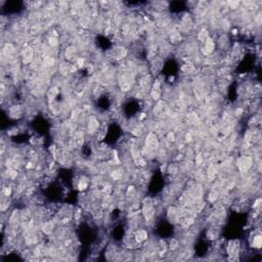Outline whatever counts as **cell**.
I'll return each mask as SVG.
<instances>
[{
    "mask_svg": "<svg viewBox=\"0 0 262 262\" xmlns=\"http://www.w3.org/2000/svg\"><path fill=\"white\" fill-rule=\"evenodd\" d=\"M253 164V159L250 156H242L237 161V167L241 173H247Z\"/></svg>",
    "mask_w": 262,
    "mask_h": 262,
    "instance_id": "6da1fadb",
    "label": "cell"
},
{
    "mask_svg": "<svg viewBox=\"0 0 262 262\" xmlns=\"http://www.w3.org/2000/svg\"><path fill=\"white\" fill-rule=\"evenodd\" d=\"M99 122L95 117H90L87 121V132L91 135H94L97 132H99Z\"/></svg>",
    "mask_w": 262,
    "mask_h": 262,
    "instance_id": "7a4b0ae2",
    "label": "cell"
},
{
    "mask_svg": "<svg viewBox=\"0 0 262 262\" xmlns=\"http://www.w3.org/2000/svg\"><path fill=\"white\" fill-rule=\"evenodd\" d=\"M215 49V41L213 38H211L209 37L206 41L203 43V46H202V52L204 55H212L213 51Z\"/></svg>",
    "mask_w": 262,
    "mask_h": 262,
    "instance_id": "3957f363",
    "label": "cell"
},
{
    "mask_svg": "<svg viewBox=\"0 0 262 262\" xmlns=\"http://www.w3.org/2000/svg\"><path fill=\"white\" fill-rule=\"evenodd\" d=\"M158 136L155 133H150L146 138V147L147 151H155L158 147Z\"/></svg>",
    "mask_w": 262,
    "mask_h": 262,
    "instance_id": "277c9868",
    "label": "cell"
},
{
    "mask_svg": "<svg viewBox=\"0 0 262 262\" xmlns=\"http://www.w3.org/2000/svg\"><path fill=\"white\" fill-rule=\"evenodd\" d=\"M133 238L138 245L143 244L144 242H146L147 238H149V233H147V230L143 229V228H140V229H137L134 231Z\"/></svg>",
    "mask_w": 262,
    "mask_h": 262,
    "instance_id": "5b68a950",
    "label": "cell"
},
{
    "mask_svg": "<svg viewBox=\"0 0 262 262\" xmlns=\"http://www.w3.org/2000/svg\"><path fill=\"white\" fill-rule=\"evenodd\" d=\"M33 58H34V51L31 47H26L23 51V63L25 65L33 62Z\"/></svg>",
    "mask_w": 262,
    "mask_h": 262,
    "instance_id": "8992f818",
    "label": "cell"
},
{
    "mask_svg": "<svg viewBox=\"0 0 262 262\" xmlns=\"http://www.w3.org/2000/svg\"><path fill=\"white\" fill-rule=\"evenodd\" d=\"M41 230L45 234H50L53 233V230H55V224L51 221H43L41 223Z\"/></svg>",
    "mask_w": 262,
    "mask_h": 262,
    "instance_id": "52a82bcc",
    "label": "cell"
},
{
    "mask_svg": "<svg viewBox=\"0 0 262 262\" xmlns=\"http://www.w3.org/2000/svg\"><path fill=\"white\" fill-rule=\"evenodd\" d=\"M261 245H262L261 234H254V237L252 238V247L254 249H260Z\"/></svg>",
    "mask_w": 262,
    "mask_h": 262,
    "instance_id": "ba28073f",
    "label": "cell"
},
{
    "mask_svg": "<svg viewBox=\"0 0 262 262\" xmlns=\"http://www.w3.org/2000/svg\"><path fill=\"white\" fill-rule=\"evenodd\" d=\"M88 186H89V181H88V179L86 178V177H81V178L79 179V181H78V190H87V187H88Z\"/></svg>",
    "mask_w": 262,
    "mask_h": 262,
    "instance_id": "9c48e42d",
    "label": "cell"
},
{
    "mask_svg": "<svg viewBox=\"0 0 262 262\" xmlns=\"http://www.w3.org/2000/svg\"><path fill=\"white\" fill-rule=\"evenodd\" d=\"M15 47H13V45L11 43H6L5 46L3 47V53L6 55V56H11V55L15 53Z\"/></svg>",
    "mask_w": 262,
    "mask_h": 262,
    "instance_id": "30bf717a",
    "label": "cell"
},
{
    "mask_svg": "<svg viewBox=\"0 0 262 262\" xmlns=\"http://www.w3.org/2000/svg\"><path fill=\"white\" fill-rule=\"evenodd\" d=\"M167 247L169 248L170 250H172V251L178 249V248H179V241L176 240V238H170L169 243H168V245H167Z\"/></svg>",
    "mask_w": 262,
    "mask_h": 262,
    "instance_id": "8fae6325",
    "label": "cell"
},
{
    "mask_svg": "<svg viewBox=\"0 0 262 262\" xmlns=\"http://www.w3.org/2000/svg\"><path fill=\"white\" fill-rule=\"evenodd\" d=\"M208 38H209V33H208L207 30H205V29H203L202 31H200V33L198 34V40L202 43H204Z\"/></svg>",
    "mask_w": 262,
    "mask_h": 262,
    "instance_id": "7c38bea8",
    "label": "cell"
},
{
    "mask_svg": "<svg viewBox=\"0 0 262 262\" xmlns=\"http://www.w3.org/2000/svg\"><path fill=\"white\" fill-rule=\"evenodd\" d=\"M218 198H219V194H218V191L215 190H212L210 191L209 196H208V200H209L210 203H215L218 200Z\"/></svg>",
    "mask_w": 262,
    "mask_h": 262,
    "instance_id": "4fadbf2b",
    "label": "cell"
},
{
    "mask_svg": "<svg viewBox=\"0 0 262 262\" xmlns=\"http://www.w3.org/2000/svg\"><path fill=\"white\" fill-rule=\"evenodd\" d=\"M181 71H182L183 73H186V74H190V73H193L194 71V67L193 63H186V65H183L182 67H181Z\"/></svg>",
    "mask_w": 262,
    "mask_h": 262,
    "instance_id": "5bb4252c",
    "label": "cell"
},
{
    "mask_svg": "<svg viewBox=\"0 0 262 262\" xmlns=\"http://www.w3.org/2000/svg\"><path fill=\"white\" fill-rule=\"evenodd\" d=\"M151 97L155 100H159V98L161 97V91H158V90H152V91H151Z\"/></svg>",
    "mask_w": 262,
    "mask_h": 262,
    "instance_id": "9a60e30c",
    "label": "cell"
},
{
    "mask_svg": "<svg viewBox=\"0 0 262 262\" xmlns=\"http://www.w3.org/2000/svg\"><path fill=\"white\" fill-rule=\"evenodd\" d=\"M75 47L74 46H72V47H69L68 49L66 50V55H67V58L68 59H71L74 56V52H75Z\"/></svg>",
    "mask_w": 262,
    "mask_h": 262,
    "instance_id": "2e32d148",
    "label": "cell"
},
{
    "mask_svg": "<svg viewBox=\"0 0 262 262\" xmlns=\"http://www.w3.org/2000/svg\"><path fill=\"white\" fill-rule=\"evenodd\" d=\"M166 139L168 140V142H174V139H175V134H174L172 131H171V132H169V133L167 134Z\"/></svg>",
    "mask_w": 262,
    "mask_h": 262,
    "instance_id": "e0dca14e",
    "label": "cell"
},
{
    "mask_svg": "<svg viewBox=\"0 0 262 262\" xmlns=\"http://www.w3.org/2000/svg\"><path fill=\"white\" fill-rule=\"evenodd\" d=\"M202 161H203V157L201 155H198L196 157V163L198 164V165H200V164L202 163Z\"/></svg>",
    "mask_w": 262,
    "mask_h": 262,
    "instance_id": "ac0fdd59",
    "label": "cell"
},
{
    "mask_svg": "<svg viewBox=\"0 0 262 262\" xmlns=\"http://www.w3.org/2000/svg\"><path fill=\"white\" fill-rule=\"evenodd\" d=\"M186 142H190L191 138H193V136H191L190 133H187L186 135Z\"/></svg>",
    "mask_w": 262,
    "mask_h": 262,
    "instance_id": "d6986e66",
    "label": "cell"
}]
</instances>
